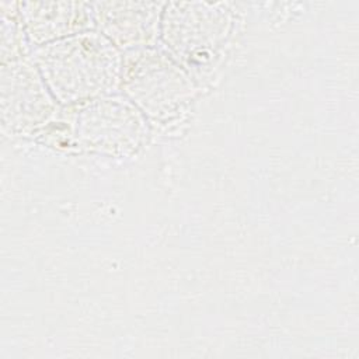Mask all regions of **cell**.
<instances>
[{
    "mask_svg": "<svg viewBox=\"0 0 359 359\" xmlns=\"http://www.w3.org/2000/svg\"><path fill=\"white\" fill-rule=\"evenodd\" d=\"M43 76L65 102L108 90L116 77V55L98 38H79L39 53Z\"/></svg>",
    "mask_w": 359,
    "mask_h": 359,
    "instance_id": "cell-1",
    "label": "cell"
}]
</instances>
